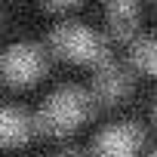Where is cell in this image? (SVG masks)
Listing matches in <instances>:
<instances>
[{
    "mask_svg": "<svg viewBox=\"0 0 157 157\" xmlns=\"http://www.w3.org/2000/svg\"><path fill=\"white\" fill-rule=\"evenodd\" d=\"M93 105H96V99L90 90L59 86L43 99V105L37 111V129L46 136H68L90 117Z\"/></svg>",
    "mask_w": 157,
    "mask_h": 157,
    "instance_id": "cell-2",
    "label": "cell"
},
{
    "mask_svg": "<svg viewBox=\"0 0 157 157\" xmlns=\"http://www.w3.org/2000/svg\"><path fill=\"white\" fill-rule=\"evenodd\" d=\"M34 129H37V117L13 105H0V148L25 145L34 136Z\"/></svg>",
    "mask_w": 157,
    "mask_h": 157,
    "instance_id": "cell-6",
    "label": "cell"
},
{
    "mask_svg": "<svg viewBox=\"0 0 157 157\" xmlns=\"http://www.w3.org/2000/svg\"><path fill=\"white\" fill-rule=\"evenodd\" d=\"M0 25H3V16H0Z\"/></svg>",
    "mask_w": 157,
    "mask_h": 157,
    "instance_id": "cell-12",
    "label": "cell"
},
{
    "mask_svg": "<svg viewBox=\"0 0 157 157\" xmlns=\"http://www.w3.org/2000/svg\"><path fill=\"white\" fill-rule=\"evenodd\" d=\"M105 19L117 37L139 34V0H105Z\"/></svg>",
    "mask_w": 157,
    "mask_h": 157,
    "instance_id": "cell-7",
    "label": "cell"
},
{
    "mask_svg": "<svg viewBox=\"0 0 157 157\" xmlns=\"http://www.w3.org/2000/svg\"><path fill=\"white\" fill-rule=\"evenodd\" d=\"M129 59H132V68H136V71L157 77V34H145V37L136 34V37H132V52H129Z\"/></svg>",
    "mask_w": 157,
    "mask_h": 157,
    "instance_id": "cell-8",
    "label": "cell"
},
{
    "mask_svg": "<svg viewBox=\"0 0 157 157\" xmlns=\"http://www.w3.org/2000/svg\"><path fill=\"white\" fill-rule=\"evenodd\" d=\"M151 157H157V148H154V151H151Z\"/></svg>",
    "mask_w": 157,
    "mask_h": 157,
    "instance_id": "cell-11",
    "label": "cell"
},
{
    "mask_svg": "<svg viewBox=\"0 0 157 157\" xmlns=\"http://www.w3.org/2000/svg\"><path fill=\"white\" fill-rule=\"evenodd\" d=\"M49 46L37 43V40H16L0 52V80L10 86H34L37 80H43L49 71Z\"/></svg>",
    "mask_w": 157,
    "mask_h": 157,
    "instance_id": "cell-3",
    "label": "cell"
},
{
    "mask_svg": "<svg viewBox=\"0 0 157 157\" xmlns=\"http://www.w3.org/2000/svg\"><path fill=\"white\" fill-rule=\"evenodd\" d=\"M46 46L56 59H65L80 68H93V71L111 62V49H108L105 34L86 22H77V19H62L49 31Z\"/></svg>",
    "mask_w": 157,
    "mask_h": 157,
    "instance_id": "cell-1",
    "label": "cell"
},
{
    "mask_svg": "<svg viewBox=\"0 0 157 157\" xmlns=\"http://www.w3.org/2000/svg\"><path fill=\"white\" fill-rule=\"evenodd\" d=\"M129 90H132V74H129L126 68H120L117 62H108V65L96 68L93 86H90V93H93L96 102H102V105L123 102V99L129 96Z\"/></svg>",
    "mask_w": 157,
    "mask_h": 157,
    "instance_id": "cell-5",
    "label": "cell"
},
{
    "mask_svg": "<svg viewBox=\"0 0 157 157\" xmlns=\"http://www.w3.org/2000/svg\"><path fill=\"white\" fill-rule=\"evenodd\" d=\"M40 6L46 13H52V16H68L77 6H83V0H40Z\"/></svg>",
    "mask_w": 157,
    "mask_h": 157,
    "instance_id": "cell-9",
    "label": "cell"
},
{
    "mask_svg": "<svg viewBox=\"0 0 157 157\" xmlns=\"http://www.w3.org/2000/svg\"><path fill=\"white\" fill-rule=\"evenodd\" d=\"M145 145V132L139 123L132 120H117L108 123L105 129H99V136L93 139L90 157H136Z\"/></svg>",
    "mask_w": 157,
    "mask_h": 157,
    "instance_id": "cell-4",
    "label": "cell"
},
{
    "mask_svg": "<svg viewBox=\"0 0 157 157\" xmlns=\"http://www.w3.org/2000/svg\"><path fill=\"white\" fill-rule=\"evenodd\" d=\"M151 6H154V16H157V0H151Z\"/></svg>",
    "mask_w": 157,
    "mask_h": 157,
    "instance_id": "cell-10",
    "label": "cell"
}]
</instances>
